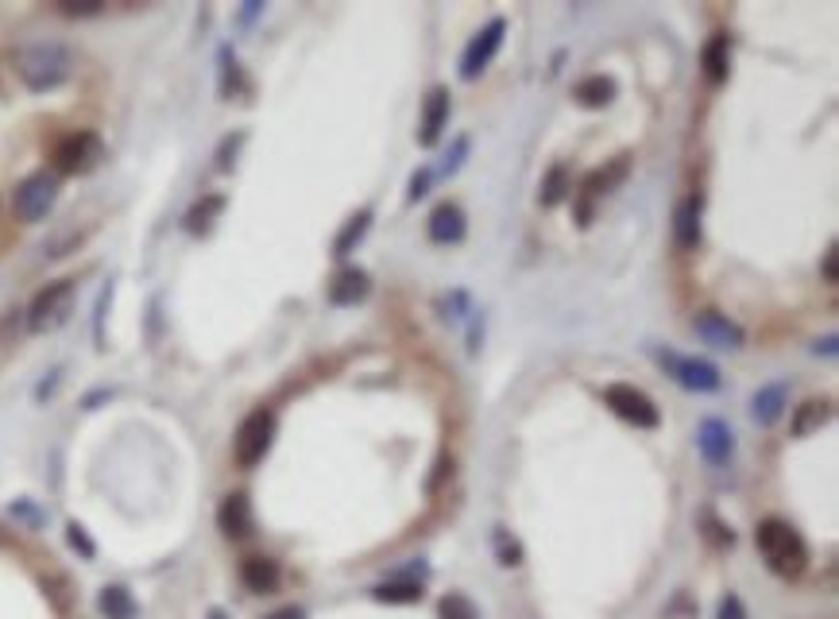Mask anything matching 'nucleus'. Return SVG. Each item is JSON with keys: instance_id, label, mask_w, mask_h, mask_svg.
<instances>
[{"instance_id": "1", "label": "nucleus", "mask_w": 839, "mask_h": 619, "mask_svg": "<svg viewBox=\"0 0 839 619\" xmlns=\"http://www.w3.org/2000/svg\"><path fill=\"white\" fill-rule=\"evenodd\" d=\"M12 66L16 74L24 78V86L35 89V93H47V89H58L70 70H74V59L70 51L55 43V39H39V43H24L16 55H12Z\"/></svg>"}, {"instance_id": "2", "label": "nucleus", "mask_w": 839, "mask_h": 619, "mask_svg": "<svg viewBox=\"0 0 839 619\" xmlns=\"http://www.w3.org/2000/svg\"><path fill=\"white\" fill-rule=\"evenodd\" d=\"M754 542H758L762 561L770 565V573H778V577L793 581L809 569V546L785 519H762L758 531H754Z\"/></svg>"}, {"instance_id": "3", "label": "nucleus", "mask_w": 839, "mask_h": 619, "mask_svg": "<svg viewBox=\"0 0 839 619\" xmlns=\"http://www.w3.org/2000/svg\"><path fill=\"white\" fill-rule=\"evenodd\" d=\"M658 364L666 368V376H673L677 384L689 387V391H700V395H712V391L724 387V372L712 360H704V356H681L673 349H662Z\"/></svg>"}, {"instance_id": "4", "label": "nucleus", "mask_w": 839, "mask_h": 619, "mask_svg": "<svg viewBox=\"0 0 839 619\" xmlns=\"http://www.w3.org/2000/svg\"><path fill=\"white\" fill-rule=\"evenodd\" d=\"M271 442H275V414L252 411L244 422H240L236 442H232V457H236V465H240V469H256L263 457H267Z\"/></svg>"}, {"instance_id": "5", "label": "nucleus", "mask_w": 839, "mask_h": 619, "mask_svg": "<svg viewBox=\"0 0 839 619\" xmlns=\"http://www.w3.org/2000/svg\"><path fill=\"white\" fill-rule=\"evenodd\" d=\"M58 202V175L51 171H35L28 175L20 186H16V198H12V209L24 225H39Z\"/></svg>"}, {"instance_id": "6", "label": "nucleus", "mask_w": 839, "mask_h": 619, "mask_svg": "<svg viewBox=\"0 0 839 619\" xmlns=\"http://www.w3.org/2000/svg\"><path fill=\"white\" fill-rule=\"evenodd\" d=\"M604 403H608L623 422H631L635 430H658V426H662L658 403H654L646 391H638V387H631V384H608L604 387Z\"/></svg>"}, {"instance_id": "7", "label": "nucleus", "mask_w": 839, "mask_h": 619, "mask_svg": "<svg viewBox=\"0 0 839 619\" xmlns=\"http://www.w3.org/2000/svg\"><path fill=\"white\" fill-rule=\"evenodd\" d=\"M70 298H74V279H55V283H47L39 295L31 298L28 325L35 333H47V329L62 325L66 322V314H70Z\"/></svg>"}, {"instance_id": "8", "label": "nucleus", "mask_w": 839, "mask_h": 619, "mask_svg": "<svg viewBox=\"0 0 839 619\" xmlns=\"http://www.w3.org/2000/svg\"><path fill=\"white\" fill-rule=\"evenodd\" d=\"M503 35H507V20H503V16L488 20V24L480 28V35H472V43L464 47V55H461L464 82H476V78L492 66V59L499 55V47H503Z\"/></svg>"}, {"instance_id": "9", "label": "nucleus", "mask_w": 839, "mask_h": 619, "mask_svg": "<svg viewBox=\"0 0 839 619\" xmlns=\"http://www.w3.org/2000/svg\"><path fill=\"white\" fill-rule=\"evenodd\" d=\"M101 159V140L97 132H70L55 144V171L58 175H86Z\"/></svg>"}, {"instance_id": "10", "label": "nucleus", "mask_w": 839, "mask_h": 619, "mask_svg": "<svg viewBox=\"0 0 839 619\" xmlns=\"http://www.w3.org/2000/svg\"><path fill=\"white\" fill-rule=\"evenodd\" d=\"M693 333L708 345V349H716V353H739V349L747 345L743 325L731 322V318L720 314V310H700L693 318Z\"/></svg>"}, {"instance_id": "11", "label": "nucleus", "mask_w": 839, "mask_h": 619, "mask_svg": "<svg viewBox=\"0 0 839 619\" xmlns=\"http://www.w3.org/2000/svg\"><path fill=\"white\" fill-rule=\"evenodd\" d=\"M627 171H631V159H627V155H619V159H611L608 167H596L592 175L580 182V206H577L580 225H592V198L611 194V190L627 178Z\"/></svg>"}, {"instance_id": "12", "label": "nucleus", "mask_w": 839, "mask_h": 619, "mask_svg": "<svg viewBox=\"0 0 839 619\" xmlns=\"http://www.w3.org/2000/svg\"><path fill=\"white\" fill-rule=\"evenodd\" d=\"M696 449H700V457L708 465L720 469V465H727L735 457V430L727 426L724 418H704L696 426Z\"/></svg>"}, {"instance_id": "13", "label": "nucleus", "mask_w": 839, "mask_h": 619, "mask_svg": "<svg viewBox=\"0 0 839 619\" xmlns=\"http://www.w3.org/2000/svg\"><path fill=\"white\" fill-rule=\"evenodd\" d=\"M445 128H449V89L434 86L430 89V97H426V105H422L418 144H422V148H434L437 140L445 136Z\"/></svg>"}, {"instance_id": "14", "label": "nucleus", "mask_w": 839, "mask_h": 619, "mask_svg": "<svg viewBox=\"0 0 839 619\" xmlns=\"http://www.w3.org/2000/svg\"><path fill=\"white\" fill-rule=\"evenodd\" d=\"M785 411H789V384H766L754 391L751 399V418L762 426V430H770V426H778L785 418Z\"/></svg>"}, {"instance_id": "15", "label": "nucleus", "mask_w": 839, "mask_h": 619, "mask_svg": "<svg viewBox=\"0 0 839 619\" xmlns=\"http://www.w3.org/2000/svg\"><path fill=\"white\" fill-rule=\"evenodd\" d=\"M217 527L232 542H240V538L252 534V503H248L244 492H232V496L221 500V507H217Z\"/></svg>"}, {"instance_id": "16", "label": "nucleus", "mask_w": 839, "mask_h": 619, "mask_svg": "<svg viewBox=\"0 0 839 619\" xmlns=\"http://www.w3.org/2000/svg\"><path fill=\"white\" fill-rule=\"evenodd\" d=\"M368 291H372V275L364 267H341L329 283V302L333 306H356V302L368 298Z\"/></svg>"}, {"instance_id": "17", "label": "nucleus", "mask_w": 839, "mask_h": 619, "mask_svg": "<svg viewBox=\"0 0 839 619\" xmlns=\"http://www.w3.org/2000/svg\"><path fill=\"white\" fill-rule=\"evenodd\" d=\"M700 213H704V198L700 194H689L673 213V240H677L681 252H696L700 248Z\"/></svg>"}, {"instance_id": "18", "label": "nucleus", "mask_w": 839, "mask_h": 619, "mask_svg": "<svg viewBox=\"0 0 839 619\" xmlns=\"http://www.w3.org/2000/svg\"><path fill=\"white\" fill-rule=\"evenodd\" d=\"M426 233H430L434 244H461L464 233H468L464 209L453 206V202H441V206L430 213V221H426Z\"/></svg>"}, {"instance_id": "19", "label": "nucleus", "mask_w": 839, "mask_h": 619, "mask_svg": "<svg viewBox=\"0 0 839 619\" xmlns=\"http://www.w3.org/2000/svg\"><path fill=\"white\" fill-rule=\"evenodd\" d=\"M240 581L248 585L252 592H275L279 589V561L263 558V554H256V558H244V565H240Z\"/></svg>"}, {"instance_id": "20", "label": "nucleus", "mask_w": 839, "mask_h": 619, "mask_svg": "<svg viewBox=\"0 0 839 619\" xmlns=\"http://www.w3.org/2000/svg\"><path fill=\"white\" fill-rule=\"evenodd\" d=\"M700 66H704V78H708L712 86L727 82V70H731V43H727V35H712V39L704 43Z\"/></svg>"}, {"instance_id": "21", "label": "nucleus", "mask_w": 839, "mask_h": 619, "mask_svg": "<svg viewBox=\"0 0 839 619\" xmlns=\"http://www.w3.org/2000/svg\"><path fill=\"white\" fill-rule=\"evenodd\" d=\"M611 97H615V82L604 74H592V78L573 86V101L580 109H604V105H611Z\"/></svg>"}, {"instance_id": "22", "label": "nucleus", "mask_w": 839, "mask_h": 619, "mask_svg": "<svg viewBox=\"0 0 839 619\" xmlns=\"http://www.w3.org/2000/svg\"><path fill=\"white\" fill-rule=\"evenodd\" d=\"M225 213V194H205L198 206H190V213H186V233L194 236H205L209 229H213V221Z\"/></svg>"}, {"instance_id": "23", "label": "nucleus", "mask_w": 839, "mask_h": 619, "mask_svg": "<svg viewBox=\"0 0 839 619\" xmlns=\"http://www.w3.org/2000/svg\"><path fill=\"white\" fill-rule=\"evenodd\" d=\"M97 612L105 619H136V600H132V592L124 589V585H109V589H101V596H97Z\"/></svg>"}, {"instance_id": "24", "label": "nucleus", "mask_w": 839, "mask_h": 619, "mask_svg": "<svg viewBox=\"0 0 839 619\" xmlns=\"http://www.w3.org/2000/svg\"><path fill=\"white\" fill-rule=\"evenodd\" d=\"M569 190H573V182H569V167H565V163H553L550 171H546V178H542L538 202H542L546 209L561 206V202L569 198Z\"/></svg>"}, {"instance_id": "25", "label": "nucleus", "mask_w": 839, "mask_h": 619, "mask_svg": "<svg viewBox=\"0 0 839 619\" xmlns=\"http://www.w3.org/2000/svg\"><path fill=\"white\" fill-rule=\"evenodd\" d=\"M368 229H372V209H360L356 217H348L345 221V229L337 233V240H333V256H341L345 260L348 252L368 236Z\"/></svg>"}, {"instance_id": "26", "label": "nucleus", "mask_w": 839, "mask_h": 619, "mask_svg": "<svg viewBox=\"0 0 839 619\" xmlns=\"http://www.w3.org/2000/svg\"><path fill=\"white\" fill-rule=\"evenodd\" d=\"M828 418H832V403H828V399H812V403H805V407L797 411V418H793V434H797V438H809L812 430H820Z\"/></svg>"}, {"instance_id": "27", "label": "nucleus", "mask_w": 839, "mask_h": 619, "mask_svg": "<svg viewBox=\"0 0 839 619\" xmlns=\"http://www.w3.org/2000/svg\"><path fill=\"white\" fill-rule=\"evenodd\" d=\"M372 596H376L379 604H418L422 600V585H414V581H387Z\"/></svg>"}, {"instance_id": "28", "label": "nucleus", "mask_w": 839, "mask_h": 619, "mask_svg": "<svg viewBox=\"0 0 839 619\" xmlns=\"http://www.w3.org/2000/svg\"><path fill=\"white\" fill-rule=\"evenodd\" d=\"M437 616L441 619H480L476 604L464 596V592H449L441 604H437Z\"/></svg>"}, {"instance_id": "29", "label": "nucleus", "mask_w": 839, "mask_h": 619, "mask_svg": "<svg viewBox=\"0 0 839 619\" xmlns=\"http://www.w3.org/2000/svg\"><path fill=\"white\" fill-rule=\"evenodd\" d=\"M492 542H495V554H499V565H507V569L522 565V546L511 538V534L503 531V527H495Z\"/></svg>"}, {"instance_id": "30", "label": "nucleus", "mask_w": 839, "mask_h": 619, "mask_svg": "<svg viewBox=\"0 0 839 619\" xmlns=\"http://www.w3.org/2000/svg\"><path fill=\"white\" fill-rule=\"evenodd\" d=\"M236 89H240V62L232 47H221V97H236Z\"/></svg>"}, {"instance_id": "31", "label": "nucleus", "mask_w": 839, "mask_h": 619, "mask_svg": "<svg viewBox=\"0 0 839 619\" xmlns=\"http://www.w3.org/2000/svg\"><path fill=\"white\" fill-rule=\"evenodd\" d=\"M468 148H472V140L468 136H457V144H453V151L445 155V163H441V171H434L437 178H453L457 171L464 167V155H468Z\"/></svg>"}, {"instance_id": "32", "label": "nucleus", "mask_w": 839, "mask_h": 619, "mask_svg": "<svg viewBox=\"0 0 839 619\" xmlns=\"http://www.w3.org/2000/svg\"><path fill=\"white\" fill-rule=\"evenodd\" d=\"M434 167H418L414 175H410V190H406V198L410 202H418V198H426L430 194V186H434Z\"/></svg>"}, {"instance_id": "33", "label": "nucleus", "mask_w": 839, "mask_h": 619, "mask_svg": "<svg viewBox=\"0 0 839 619\" xmlns=\"http://www.w3.org/2000/svg\"><path fill=\"white\" fill-rule=\"evenodd\" d=\"M58 12L62 16H97L101 12V0H62Z\"/></svg>"}, {"instance_id": "34", "label": "nucleus", "mask_w": 839, "mask_h": 619, "mask_svg": "<svg viewBox=\"0 0 839 619\" xmlns=\"http://www.w3.org/2000/svg\"><path fill=\"white\" fill-rule=\"evenodd\" d=\"M240 144H244V136H240V132L229 136V140L221 144V151H217V167H221V171H232V163H236V148H240Z\"/></svg>"}, {"instance_id": "35", "label": "nucleus", "mask_w": 839, "mask_h": 619, "mask_svg": "<svg viewBox=\"0 0 839 619\" xmlns=\"http://www.w3.org/2000/svg\"><path fill=\"white\" fill-rule=\"evenodd\" d=\"M66 538H70V546H74L82 558H93V542H89L86 531H82L78 523H70V527H66Z\"/></svg>"}, {"instance_id": "36", "label": "nucleus", "mask_w": 839, "mask_h": 619, "mask_svg": "<svg viewBox=\"0 0 839 619\" xmlns=\"http://www.w3.org/2000/svg\"><path fill=\"white\" fill-rule=\"evenodd\" d=\"M720 619H747V608H743V600L735 592H727L720 600Z\"/></svg>"}, {"instance_id": "37", "label": "nucleus", "mask_w": 839, "mask_h": 619, "mask_svg": "<svg viewBox=\"0 0 839 619\" xmlns=\"http://www.w3.org/2000/svg\"><path fill=\"white\" fill-rule=\"evenodd\" d=\"M824 283H839V248L836 244L824 252Z\"/></svg>"}, {"instance_id": "38", "label": "nucleus", "mask_w": 839, "mask_h": 619, "mask_svg": "<svg viewBox=\"0 0 839 619\" xmlns=\"http://www.w3.org/2000/svg\"><path fill=\"white\" fill-rule=\"evenodd\" d=\"M708 527H712V538H716L720 546H731V542H735V534H731V527H724V523H716L712 515H708Z\"/></svg>"}, {"instance_id": "39", "label": "nucleus", "mask_w": 839, "mask_h": 619, "mask_svg": "<svg viewBox=\"0 0 839 619\" xmlns=\"http://www.w3.org/2000/svg\"><path fill=\"white\" fill-rule=\"evenodd\" d=\"M263 619H306V612H302V608H294V604H287V608H275L271 616H263Z\"/></svg>"}, {"instance_id": "40", "label": "nucleus", "mask_w": 839, "mask_h": 619, "mask_svg": "<svg viewBox=\"0 0 839 619\" xmlns=\"http://www.w3.org/2000/svg\"><path fill=\"white\" fill-rule=\"evenodd\" d=\"M260 12H263V4H260V0H252V4H248V8L240 12V24H248V20H256Z\"/></svg>"}, {"instance_id": "41", "label": "nucleus", "mask_w": 839, "mask_h": 619, "mask_svg": "<svg viewBox=\"0 0 839 619\" xmlns=\"http://www.w3.org/2000/svg\"><path fill=\"white\" fill-rule=\"evenodd\" d=\"M816 353L836 356V337H824V341H816Z\"/></svg>"}]
</instances>
